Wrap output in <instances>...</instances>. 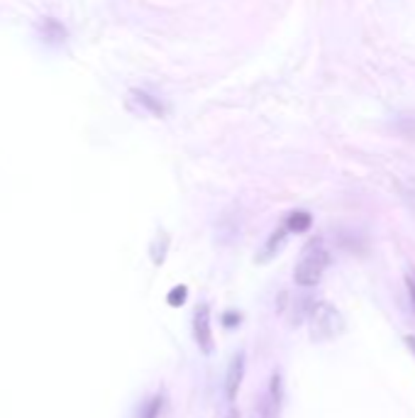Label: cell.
Wrapping results in <instances>:
<instances>
[{"instance_id": "6da1fadb", "label": "cell", "mask_w": 415, "mask_h": 418, "mask_svg": "<svg viewBox=\"0 0 415 418\" xmlns=\"http://www.w3.org/2000/svg\"><path fill=\"white\" fill-rule=\"evenodd\" d=\"M330 264V252L325 247V242L320 238H315L303 247L301 257L296 262V269H293V282L303 289H311V286L320 284L325 269Z\"/></svg>"}, {"instance_id": "7a4b0ae2", "label": "cell", "mask_w": 415, "mask_h": 418, "mask_svg": "<svg viewBox=\"0 0 415 418\" xmlns=\"http://www.w3.org/2000/svg\"><path fill=\"white\" fill-rule=\"evenodd\" d=\"M311 340L313 343H328V340H335L337 335H342L345 330V318L337 311L335 306L328 304V301H318L315 311L311 313Z\"/></svg>"}, {"instance_id": "3957f363", "label": "cell", "mask_w": 415, "mask_h": 418, "mask_svg": "<svg viewBox=\"0 0 415 418\" xmlns=\"http://www.w3.org/2000/svg\"><path fill=\"white\" fill-rule=\"evenodd\" d=\"M193 340H196L198 350L203 355H213L215 343H213V323H210V306L201 304L193 313Z\"/></svg>"}, {"instance_id": "277c9868", "label": "cell", "mask_w": 415, "mask_h": 418, "mask_svg": "<svg viewBox=\"0 0 415 418\" xmlns=\"http://www.w3.org/2000/svg\"><path fill=\"white\" fill-rule=\"evenodd\" d=\"M281 406H284V382H281V374L274 372L269 379L267 392H264L262 404H259V418H279Z\"/></svg>"}, {"instance_id": "5b68a950", "label": "cell", "mask_w": 415, "mask_h": 418, "mask_svg": "<svg viewBox=\"0 0 415 418\" xmlns=\"http://www.w3.org/2000/svg\"><path fill=\"white\" fill-rule=\"evenodd\" d=\"M245 367H247L245 350H237L228 365V374H225V396H228V401L237 399V392H240L242 382H245Z\"/></svg>"}, {"instance_id": "8992f818", "label": "cell", "mask_w": 415, "mask_h": 418, "mask_svg": "<svg viewBox=\"0 0 415 418\" xmlns=\"http://www.w3.org/2000/svg\"><path fill=\"white\" fill-rule=\"evenodd\" d=\"M286 238H289V228H286V223H284V225H279V228H276L274 233L269 235L267 242L262 245V250L257 252V264H267V262L274 260V257L279 255L281 250H284Z\"/></svg>"}, {"instance_id": "52a82bcc", "label": "cell", "mask_w": 415, "mask_h": 418, "mask_svg": "<svg viewBox=\"0 0 415 418\" xmlns=\"http://www.w3.org/2000/svg\"><path fill=\"white\" fill-rule=\"evenodd\" d=\"M315 306H318V301H315L313 296H301V299L293 301V306H291V323L293 326H301L306 318H311Z\"/></svg>"}, {"instance_id": "ba28073f", "label": "cell", "mask_w": 415, "mask_h": 418, "mask_svg": "<svg viewBox=\"0 0 415 418\" xmlns=\"http://www.w3.org/2000/svg\"><path fill=\"white\" fill-rule=\"evenodd\" d=\"M313 225V216L308 211H293L289 218H286V228H289V233H306V230H311Z\"/></svg>"}, {"instance_id": "9c48e42d", "label": "cell", "mask_w": 415, "mask_h": 418, "mask_svg": "<svg viewBox=\"0 0 415 418\" xmlns=\"http://www.w3.org/2000/svg\"><path fill=\"white\" fill-rule=\"evenodd\" d=\"M166 252H169V235H166V233H159L157 240L152 242V262H154V264H164Z\"/></svg>"}, {"instance_id": "30bf717a", "label": "cell", "mask_w": 415, "mask_h": 418, "mask_svg": "<svg viewBox=\"0 0 415 418\" xmlns=\"http://www.w3.org/2000/svg\"><path fill=\"white\" fill-rule=\"evenodd\" d=\"M132 98H135L137 103H142L149 113H154V115H164V108H162V103L157 101V98H152L149 93L145 91H132Z\"/></svg>"}, {"instance_id": "8fae6325", "label": "cell", "mask_w": 415, "mask_h": 418, "mask_svg": "<svg viewBox=\"0 0 415 418\" xmlns=\"http://www.w3.org/2000/svg\"><path fill=\"white\" fill-rule=\"evenodd\" d=\"M186 299H188V286H186V284L174 286V289H171L169 294H166V304H169L171 308L184 306V304H186Z\"/></svg>"}, {"instance_id": "7c38bea8", "label": "cell", "mask_w": 415, "mask_h": 418, "mask_svg": "<svg viewBox=\"0 0 415 418\" xmlns=\"http://www.w3.org/2000/svg\"><path fill=\"white\" fill-rule=\"evenodd\" d=\"M159 414H162V396L157 394V396H152L145 406H142L140 418H159Z\"/></svg>"}, {"instance_id": "4fadbf2b", "label": "cell", "mask_w": 415, "mask_h": 418, "mask_svg": "<svg viewBox=\"0 0 415 418\" xmlns=\"http://www.w3.org/2000/svg\"><path fill=\"white\" fill-rule=\"evenodd\" d=\"M240 321H242V316L237 311H225L223 313V326L225 328H237L240 326Z\"/></svg>"}, {"instance_id": "5bb4252c", "label": "cell", "mask_w": 415, "mask_h": 418, "mask_svg": "<svg viewBox=\"0 0 415 418\" xmlns=\"http://www.w3.org/2000/svg\"><path fill=\"white\" fill-rule=\"evenodd\" d=\"M406 284H408V296H411V301H413V308H415V282L411 277L406 279Z\"/></svg>"}, {"instance_id": "9a60e30c", "label": "cell", "mask_w": 415, "mask_h": 418, "mask_svg": "<svg viewBox=\"0 0 415 418\" xmlns=\"http://www.w3.org/2000/svg\"><path fill=\"white\" fill-rule=\"evenodd\" d=\"M406 345L411 348V352L415 355V335H406Z\"/></svg>"}, {"instance_id": "2e32d148", "label": "cell", "mask_w": 415, "mask_h": 418, "mask_svg": "<svg viewBox=\"0 0 415 418\" xmlns=\"http://www.w3.org/2000/svg\"><path fill=\"white\" fill-rule=\"evenodd\" d=\"M230 418H237V414H230Z\"/></svg>"}]
</instances>
